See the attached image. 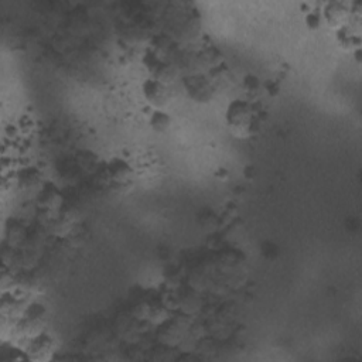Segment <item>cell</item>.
<instances>
[{
	"label": "cell",
	"mask_w": 362,
	"mask_h": 362,
	"mask_svg": "<svg viewBox=\"0 0 362 362\" xmlns=\"http://www.w3.org/2000/svg\"><path fill=\"white\" fill-rule=\"evenodd\" d=\"M150 123H152L153 129H156L157 132H163L170 126V118L163 111H156L153 113Z\"/></svg>",
	"instance_id": "4"
},
{
	"label": "cell",
	"mask_w": 362,
	"mask_h": 362,
	"mask_svg": "<svg viewBox=\"0 0 362 362\" xmlns=\"http://www.w3.org/2000/svg\"><path fill=\"white\" fill-rule=\"evenodd\" d=\"M109 173H111L113 180H116L118 183H123L132 176V169L123 160L113 158L111 164H109Z\"/></svg>",
	"instance_id": "2"
},
{
	"label": "cell",
	"mask_w": 362,
	"mask_h": 362,
	"mask_svg": "<svg viewBox=\"0 0 362 362\" xmlns=\"http://www.w3.org/2000/svg\"><path fill=\"white\" fill-rule=\"evenodd\" d=\"M194 293H185L183 300L180 302V304L183 306L185 313H191V311H195L200 307V297L192 296Z\"/></svg>",
	"instance_id": "5"
},
{
	"label": "cell",
	"mask_w": 362,
	"mask_h": 362,
	"mask_svg": "<svg viewBox=\"0 0 362 362\" xmlns=\"http://www.w3.org/2000/svg\"><path fill=\"white\" fill-rule=\"evenodd\" d=\"M157 75H156V81H158L160 84H169V82H173L174 78H176V70L173 68L172 65L169 64H161V65H157Z\"/></svg>",
	"instance_id": "3"
},
{
	"label": "cell",
	"mask_w": 362,
	"mask_h": 362,
	"mask_svg": "<svg viewBox=\"0 0 362 362\" xmlns=\"http://www.w3.org/2000/svg\"><path fill=\"white\" fill-rule=\"evenodd\" d=\"M143 95L146 101L153 106H163L167 102V92H166L163 84H160L156 79H147L143 84Z\"/></svg>",
	"instance_id": "1"
}]
</instances>
